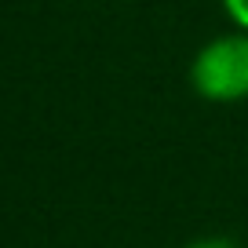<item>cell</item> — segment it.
<instances>
[{"label":"cell","instance_id":"3957f363","mask_svg":"<svg viewBox=\"0 0 248 248\" xmlns=\"http://www.w3.org/2000/svg\"><path fill=\"white\" fill-rule=\"evenodd\" d=\"M190 248H237V245L226 241V237H204V241H194Z\"/></svg>","mask_w":248,"mask_h":248},{"label":"cell","instance_id":"7a4b0ae2","mask_svg":"<svg viewBox=\"0 0 248 248\" xmlns=\"http://www.w3.org/2000/svg\"><path fill=\"white\" fill-rule=\"evenodd\" d=\"M223 8H226V15L248 33V0H223Z\"/></svg>","mask_w":248,"mask_h":248},{"label":"cell","instance_id":"6da1fadb","mask_svg":"<svg viewBox=\"0 0 248 248\" xmlns=\"http://www.w3.org/2000/svg\"><path fill=\"white\" fill-rule=\"evenodd\" d=\"M190 84L212 102L248 99V33L219 37L197 51L190 66Z\"/></svg>","mask_w":248,"mask_h":248}]
</instances>
